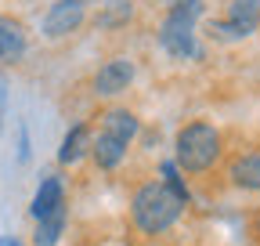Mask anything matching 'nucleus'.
<instances>
[{
	"label": "nucleus",
	"instance_id": "f257e3e1",
	"mask_svg": "<svg viewBox=\"0 0 260 246\" xmlns=\"http://www.w3.org/2000/svg\"><path fill=\"white\" fill-rule=\"evenodd\" d=\"M130 210H134V221H138L141 232L159 235V232H167V228L181 218L184 203H181L162 181H152V184H141V189H138Z\"/></svg>",
	"mask_w": 260,
	"mask_h": 246
},
{
	"label": "nucleus",
	"instance_id": "f03ea898",
	"mask_svg": "<svg viewBox=\"0 0 260 246\" xmlns=\"http://www.w3.org/2000/svg\"><path fill=\"white\" fill-rule=\"evenodd\" d=\"M203 15V0H181L170 4V15L162 18L159 44L167 47L174 58H199V44H195V18Z\"/></svg>",
	"mask_w": 260,
	"mask_h": 246
},
{
	"label": "nucleus",
	"instance_id": "7ed1b4c3",
	"mask_svg": "<svg viewBox=\"0 0 260 246\" xmlns=\"http://www.w3.org/2000/svg\"><path fill=\"white\" fill-rule=\"evenodd\" d=\"M217 156H220V134H217V127L213 123H188V127H181V134H177V163L184 167V170H206V167H213L217 163Z\"/></svg>",
	"mask_w": 260,
	"mask_h": 246
},
{
	"label": "nucleus",
	"instance_id": "20e7f679",
	"mask_svg": "<svg viewBox=\"0 0 260 246\" xmlns=\"http://www.w3.org/2000/svg\"><path fill=\"white\" fill-rule=\"evenodd\" d=\"M256 25H260V0H232L228 18H217L210 25V37L220 44H235V40L253 37Z\"/></svg>",
	"mask_w": 260,
	"mask_h": 246
},
{
	"label": "nucleus",
	"instance_id": "39448f33",
	"mask_svg": "<svg viewBox=\"0 0 260 246\" xmlns=\"http://www.w3.org/2000/svg\"><path fill=\"white\" fill-rule=\"evenodd\" d=\"M80 22H83V4L58 0V4L47 11V18H44V33L47 37H65V33H76Z\"/></svg>",
	"mask_w": 260,
	"mask_h": 246
},
{
	"label": "nucleus",
	"instance_id": "423d86ee",
	"mask_svg": "<svg viewBox=\"0 0 260 246\" xmlns=\"http://www.w3.org/2000/svg\"><path fill=\"white\" fill-rule=\"evenodd\" d=\"M130 80H134V66H130L126 58H112V62H105V66L98 69L94 90L98 95H119V90H126Z\"/></svg>",
	"mask_w": 260,
	"mask_h": 246
},
{
	"label": "nucleus",
	"instance_id": "0eeeda50",
	"mask_svg": "<svg viewBox=\"0 0 260 246\" xmlns=\"http://www.w3.org/2000/svg\"><path fill=\"white\" fill-rule=\"evenodd\" d=\"M65 206V192H61V181L58 177H44L40 181V189H37V196H32V218H47V213H54V210H61Z\"/></svg>",
	"mask_w": 260,
	"mask_h": 246
},
{
	"label": "nucleus",
	"instance_id": "6e6552de",
	"mask_svg": "<svg viewBox=\"0 0 260 246\" xmlns=\"http://www.w3.org/2000/svg\"><path fill=\"white\" fill-rule=\"evenodd\" d=\"M102 134H109V138L130 145V141H134V134H138L134 112H126V109H109V112L102 116Z\"/></svg>",
	"mask_w": 260,
	"mask_h": 246
},
{
	"label": "nucleus",
	"instance_id": "1a4fd4ad",
	"mask_svg": "<svg viewBox=\"0 0 260 246\" xmlns=\"http://www.w3.org/2000/svg\"><path fill=\"white\" fill-rule=\"evenodd\" d=\"M25 51V33L22 25L8 15H0V62H18Z\"/></svg>",
	"mask_w": 260,
	"mask_h": 246
},
{
	"label": "nucleus",
	"instance_id": "9d476101",
	"mask_svg": "<svg viewBox=\"0 0 260 246\" xmlns=\"http://www.w3.org/2000/svg\"><path fill=\"white\" fill-rule=\"evenodd\" d=\"M90 152H94V160H98V167H105V170H112V167H119V160L126 156V145H123V141H116V138H109V134H102V131H98V138L90 141Z\"/></svg>",
	"mask_w": 260,
	"mask_h": 246
},
{
	"label": "nucleus",
	"instance_id": "9b49d317",
	"mask_svg": "<svg viewBox=\"0 0 260 246\" xmlns=\"http://www.w3.org/2000/svg\"><path fill=\"white\" fill-rule=\"evenodd\" d=\"M87 148H90V131L83 127V123H76V127H73L69 134H65V138H61L58 160H61V163H76V160L83 156Z\"/></svg>",
	"mask_w": 260,
	"mask_h": 246
},
{
	"label": "nucleus",
	"instance_id": "f8f14e48",
	"mask_svg": "<svg viewBox=\"0 0 260 246\" xmlns=\"http://www.w3.org/2000/svg\"><path fill=\"white\" fill-rule=\"evenodd\" d=\"M232 181L239 184V189L260 192V156H239L232 163Z\"/></svg>",
	"mask_w": 260,
	"mask_h": 246
},
{
	"label": "nucleus",
	"instance_id": "ddd939ff",
	"mask_svg": "<svg viewBox=\"0 0 260 246\" xmlns=\"http://www.w3.org/2000/svg\"><path fill=\"white\" fill-rule=\"evenodd\" d=\"M61 228H65V206L37 221V246H54L61 239Z\"/></svg>",
	"mask_w": 260,
	"mask_h": 246
},
{
	"label": "nucleus",
	"instance_id": "4468645a",
	"mask_svg": "<svg viewBox=\"0 0 260 246\" xmlns=\"http://www.w3.org/2000/svg\"><path fill=\"white\" fill-rule=\"evenodd\" d=\"M105 8H109L105 15H98V22H102V25H119V22L130 18V0H109Z\"/></svg>",
	"mask_w": 260,
	"mask_h": 246
},
{
	"label": "nucleus",
	"instance_id": "2eb2a0df",
	"mask_svg": "<svg viewBox=\"0 0 260 246\" xmlns=\"http://www.w3.org/2000/svg\"><path fill=\"white\" fill-rule=\"evenodd\" d=\"M162 177H167V189H170L181 203H188V189H184V181L177 177V167H174V163H162Z\"/></svg>",
	"mask_w": 260,
	"mask_h": 246
},
{
	"label": "nucleus",
	"instance_id": "dca6fc26",
	"mask_svg": "<svg viewBox=\"0 0 260 246\" xmlns=\"http://www.w3.org/2000/svg\"><path fill=\"white\" fill-rule=\"evenodd\" d=\"M8 90H11L8 87V76L0 73V123H4V112H8Z\"/></svg>",
	"mask_w": 260,
	"mask_h": 246
},
{
	"label": "nucleus",
	"instance_id": "f3484780",
	"mask_svg": "<svg viewBox=\"0 0 260 246\" xmlns=\"http://www.w3.org/2000/svg\"><path fill=\"white\" fill-rule=\"evenodd\" d=\"M0 246H22V242H18L15 235H0Z\"/></svg>",
	"mask_w": 260,
	"mask_h": 246
},
{
	"label": "nucleus",
	"instance_id": "a211bd4d",
	"mask_svg": "<svg viewBox=\"0 0 260 246\" xmlns=\"http://www.w3.org/2000/svg\"><path fill=\"white\" fill-rule=\"evenodd\" d=\"M73 4H87V0H73Z\"/></svg>",
	"mask_w": 260,
	"mask_h": 246
}]
</instances>
